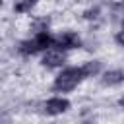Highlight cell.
I'll use <instances>...</instances> for the list:
<instances>
[{
    "label": "cell",
    "mask_w": 124,
    "mask_h": 124,
    "mask_svg": "<svg viewBox=\"0 0 124 124\" xmlns=\"http://www.w3.org/2000/svg\"><path fill=\"white\" fill-rule=\"evenodd\" d=\"M52 43H54V37H52L46 29H41V31H37L31 39L19 43V52H21L23 56H33V54H39V52L48 50V48L52 46Z\"/></svg>",
    "instance_id": "cell-1"
},
{
    "label": "cell",
    "mask_w": 124,
    "mask_h": 124,
    "mask_svg": "<svg viewBox=\"0 0 124 124\" xmlns=\"http://www.w3.org/2000/svg\"><path fill=\"white\" fill-rule=\"evenodd\" d=\"M85 79V74L79 68H64L56 78H54V83H52V89L56 93H68L72 89H76L81 81Z\"/></svg>",
    "instance_id": "cell-2"
},
{
    "label": "cell",
    "mask_w": 124,
    "mask_h": 124,
    "mask_svg": "<svg viewBox=\"0 0 124 124\" xmlns=\"http://www.w3.org/2000/svg\"><path fill=\"white\" fill-rule=\"evenodd\" d=\"M79 45H81V39L76 31H62L60 35L54 37V43H52V46L62 50H72V48H78Z\"/></svg>",
    "instance_id": "cell-3"
},
{
    "label": "cell",
    "mask_w": 124,
    "mask_h": 124,
    "mask_svg": "<svg viewBox=\"0 0 124 124\" xmlns=\"http://www.w3.org/2000/svg\"><path fill=\"white\" fill-rule=\"evenodd\" d=\"M64 62H66V54H64L62 48H56V46H50L48 50H45L43 60H41V64L45 68H58Z\"/></svg>",
    "instance_id": "cell-4"
},
{
    "label": "cell",
    "mask_w": 124,
    "mask_h": 124,
    "mask_svg": "<svg viewBox=\"0 0 124 124\" xmlns=\"http://www.w3.org/2000/svg\"><path fill=\"white\" fill-rule=\"evenodd\" d=\"M68 108H70V101L64 99V97H52L43 105V110L46 114H50V116H58V114L66 112Z\"/></svg>",
    "instance_id": "cell-5"
},
{
    "label": "cell",
    "mask_w": 124,
    "mask_h": 124,
    "mask_svg": "<svg viewBox=\"0 0 124 124\" xmlns=\"http://www.w3.org/2000/svg\"><path fill=\"white\" fill-rule=\"evenodd\" d=\"M124 81V68H114V70H108L103 74L101 78V83L107 85V87H112V85H118Z\"/></svg>",
    "instance_id": "cell-6"
},
{
    "label": "cell",
    "mask_w": 124,
    "mask_h": 124,
    "mask_svg": "<svg viewBox=\"0 0 124 124\" xmlns=\"http://www.w3.org/2000/svg\"><path fill=\"white\" fill-rule=\"evenodd\" d=\"M37 0H16L14 2V12L16 14H27L31 12V8H35Z\"/></svg>",
    "instance_id": "cell-7"
},
{
    "label": "cell",
    "mask_w": 124,
    "mask_h": 124,
    "mask_svg": "<svg viewBox=\"0 0 124 124\" xmlns=\"http://www.w3.org/2000/svg\"><path fill=\"white\" fill-rule=\"evenodd\" d=\"M81 70H83L85 78H93V76H97V74L101 72V62H97V60H89V62H85V64L81 66Z\"/></svg>",
    "instance_id": "cell-8"
},
{
    "label": "cell",
    "mask_w": 124,
    "mask_h": 124,
    "mask_svg": "<svg viewBox=\"0 0 124 124\" xmlns=\"http://www.w3.org/2000/svg\"><path fill=\"white\" fill-rule=\"evenodd\" d=\"M114 41H116L120 46H124V25H122V29H120V31L114 35Z\"/></svg>",
    "instance_id": "cell-9"
},
{
    "label": "cell",
    "mask_w": 124,
    "mask_h": 124,
    "mask_svg": "<svg viewBox=\"0 0 124 124\" xmlns=\"http://www.w3.org/2000/svg\"><path fill=\"white\" fill-rule=\"evenodd\" d=\"M120 107H122V108H124V97H122V99H120Z\"/></svg>",
    "instance_id": "cell-10"
}]
</instances>
